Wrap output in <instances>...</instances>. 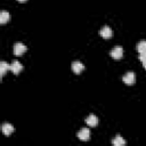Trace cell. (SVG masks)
I'll return each instance as SVG.
<instances>
[{
	"instance_id": "cell-15",
	"label": "cell",
	"mask_w": 146,
	"mask_h": 146,
	"mask_svg": "<svg viewBox=\"0 0 146 146\" xmlns=\"http://www.w3.org/2000/svg\"><path fill=\"white\" fill-rule=\"evenodd\" d=\"M143 66H144V68L146 70V60H145V62H143Z\"/></svg>"
},
{
	"instance_id": "cell-6",
	"label": "cell",
	"mask_w": 146,
	"mask_h": 146,
	"mask_svg": "<svg viewBox=\"0 0 146 146\" xmlns=\"http://www.w3.org/2000/svg\"><path fill=\"white\" fill-rule=\"evenodd\" d=\"M111 56L114 58V59H120L122 56H123V49L121 47H115L111 50Z\"/></svg>"
},
{
	"instance_id": "cell-10",
	"label": "cell",
	"mask_w": 146,
	"mask_h": 146,
	"mask_svg": "<svg viewBox=\"0 0 146 146\" xmlns=\"http://www.w3.org/2000/svg\"><path fill=\"white\" fill-rule=\"evenodd\" d=\"M9 19H10V15H9V13L2 10V11L0 13V23H1V24H5V23H7Z\"/></svg>"
},
{
	"instance_id": "cell-2",
	"label": "cell",
	"mask_w": 146,
	"mask_h": 146,
	"mask_svg": "<svg viewBox=\"0 0 146 146\" xmlns=\"http://www.w3.org/2000/svg\"><path fill=\"white\" fill-rule=\"evenodd\" d=\"M122 80H123V82H124L125 84H129V86L133 84V83H135V81H136L135 73H133V72H128V73H125V74L123 75Z\"/></svg>"
},
{
	"instance_id": "cell-5",
	"label": "cell",
	"mask_w": 146,
	"mask_h": 146,
	"mask_svg": "<svg viewBox=\"0 0 146 146\" xmlns=\"http://www.w3.org/2000/svg\"><path fill=\"white\" fill-rule=\"evenodd\" d=\"M83 70H84V65H83L81 62L75 60V62L72 63V71H73L75 74H80Z\"/></svg>"
},
{
	"instance_id": "cell-3",
	"label": "cell",
	"mask_w": 146,
	"mask_h": 146,
	"mask_svg": "<svg viewBox=\"0 0 146 146\" xmlns=\"http://www.w3.org/2000/svg\"><path fill=\"white\" fill-rule=\"evenodd\" d=\"M99 34H100V36L104 38V39H111L112 35H113V31H112L111 27L104 26V27H102V30L99 31Z\"/></svg>"
},
{
	"instance_id": "cell-14",
	"label": "cell",
	"mask_w": 146,
	"mask_h": 146,
	"mask_svg": "<svg viewBox=\"0 0 146 146\" xmlns=\"http://www.w3.org/2000/svg\"><path fill=\"white\" fill-rule=\"evenodd\" d=\"M138 58H139V60H140L141 63L145 62V60H146V51H144V52H139Z\"/></svg>"
},
{
	"instance_id": "cell-4",
	"label": "cell",
	"mask_w": 146,
	"mask_h": 146,
	"mask_svg": "<svg viewBox=\"0 0 146 146\" xmlns=\"http://www.w3.org/2000/svg\"><path fill=\"white\" fill-rule=\"evenodd\" d=\"M9 70H10L14 74H18V73H21V71L23 70V66H22V64H21L19 62L14 60V62L9 65Z\"/></svg>"
},
{
	"instance_id": "cell-13",
	"label": "cell",
	"mask_w": 146,
	"mask_h": 146,
	"mask_svg": "<svg viewBox=\"0 0 146 146\" xmlns=\"http://www.w3.org/2000/svg\"><path fill=\"white\" fill-rule=\"evenodd\" d=\"M137 50H138V52H144V51H146V40H141V41L138 42V44H137Z\"/></svg>"
},
{
	"instance_id": "cell-7",
	"label": "cell",
	"mask_w": 146,
	"mask_h": 146,
	"mask_svg": "<svg viewBox=\"0 0 146 146\" xmlns=\"http://www.w3.org/2000/svg\"><path fill=\"white\" fill-rule=\"evenodd\" d=\"M89 137H90V131H89V129H82V130H80L79 133H78V138H79L80 140H82V141H87V140L89 139Z\"/></svg>"
},
{
	"instance_id": "cell-8",
	"label": "cell",
	"mask_w": 146,
	"mask_h": 146,
	"mask_svg": "<svg viewBox=\"0 0 146 146\" xmlns=\"http://www.w3.org/2000/svg\"><path fill=\"white\" fill-rule=\"evenodd\" d=\"M86 123L89 125V127H96L97 124H98V119H97V116L96 115H94V114H90L87 119H86Z\"/></svg>"
},
{
	"instance_id": "cell-16",
	"label": "cell",
	"mask_w": 146,
	"mask_h": 146,
	"mask_svg": "<svg viewBox=\"0 0 146 146\" xmlns=\"http://www.w3.org/2000/svg\"><path fill=\"white\" fill-rule=\"evenodd\" d=\"M17 1H19V2H24V1H26V0H17Z\"/></svg>"
},
{
	"instance_id": "cell-1",
	"label": "cell",
	"mask_w": 146,
	"mask_h": 146,
	"mask_svg": "<svg viewBox=\"0 0 146 146\" xmlns=\"http://www.w3.org/2000/svg\"><path fill=\"white\" fill-rule=\"evenodd\" d=\"M26 51V47L22 42H16L14 44V55L15 56H21Z\"/></svg>"
},
{
	"instance_id": "cell-12",
	"label": "cell",
	"mask_w": 146,
	"mask_h": 146,
	"mask_svg": "<svg viewBox=\"0 0 146 146\" xmlns=\"http://www.w3.org/2000/svg\"><path fill=\"white\" fill-rule=\"evenodd\" d=\"M112 144L114 145V146H124V144H125V140L122 138V137H120V136H116V138L112 141Z\"/></svg>"
},
{
	"instance_id": "cell-9",
	"label": "cell",
	"mask_w": 146,
	"mask_h": 146,
	"mask_svg": "<svg viewBox=\"0 0 146 146\" xmlns=\"http://www.w3.org/2000/svg\"><path fill=\"white\" fill-rule=\"evenodd\" d=\"M1 130H2L3 135L9 136V135L13 133V131H14V127H13L11 124H9V123H5V124L2 125V128H1Z\"/></svg>"
},
{
	"instance_id": "cell-11",
	"label": "cell",
	"mask_w": 146,
	"mask_h": 146,
	"mask_svg": "<svg viewBox=\"0 0 146 146\" xmlns=\"http://www.w3.org/2000/svg\"><path fill=\"white\" fill-rule=\"evenodd\" d=\"M9 70V65L6 63V62H0V75H1V78L6 74V72Z\"/></svg>"
}]
</instances>
